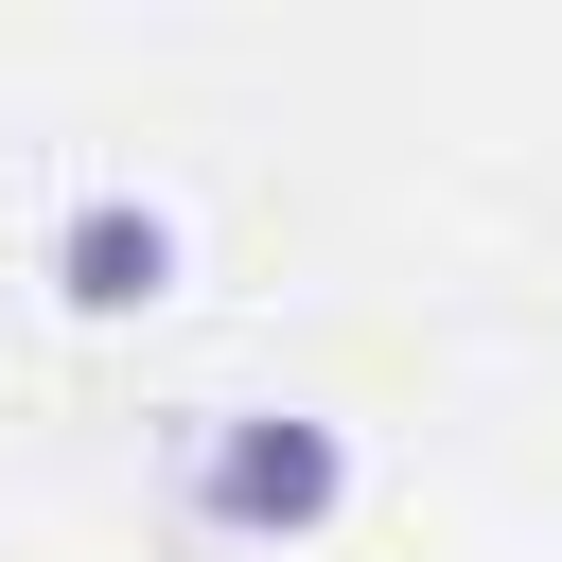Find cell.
Instances as JSON below:
<instances>
[{
    "label": "cell",
    "mask_w": 562,
    "mask_h": 562,
    "mask_svg": "<svg viewBox=\"0 0 562 562\" xmlns=\"http://www.w3.org/2000/svg\"><path fill=\"white\" fill-rule=\"evenodd\" d=\"M53 263H70V299H88V316H140V299H158V281H176V228H158V211H140V193H88V211H70V246H53Z\"/></svg>",
    "instance_id": "cell-2"
},
{
    "label": "cell",
    "mask_w": 562,
    "mask_h": 562,
    "mask_svg": "<svg viewBox=\"0 0 562 562\" xmlns=\"http://www.w3.org/2000/svg\"><path fill=\"white\" fill-rule=\"evenodd\" d=\"M334 492H351V439L299 422V404H228L193 439V509L211 527H334Z\"/></svg>",
    "instance_id": "cell-1"
}]
</instances>
